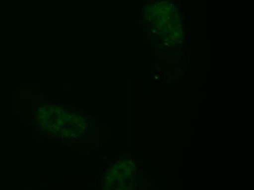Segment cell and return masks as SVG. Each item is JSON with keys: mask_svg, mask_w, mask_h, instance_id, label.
I'll return each mask as SVG.
<instances>
[{"mask_svg": "<svg viewBox=\"0 0 254 190\" xmlns=\"http://www.w3.org/2000/svg\"><path fill=\"white\" fill-rule=\"evenodd\" d=\"M62 135L64 138H69L70 136L72 135V130L68 129H62Z\"/></svg>", "mask_w": 254, "mask_h": 190, "instance_id": "cell-1", "label": "cell"}, {"mask_svg": "<svg viewBox=\"0 0 254 190\" xmlns=\"http://www.w3.org/2000/svg\"><path fill=\"white\" fill-rule=\"evenodd\" d=\"M54 113L57 115L60 116L62 114V108L60 106H54Z\"/></svg>", "mask_w": 254, "mask_h": 190, "instance_id": "cell-2", "label": "cell"}]
</instances>
